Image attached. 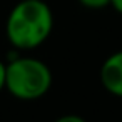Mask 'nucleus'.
Instances as JSON below:
<instances>
[{
    "label": "nucleus",
    "mask_w": 122,
    "mask_h": 122,
    "mask_svg": "<svg viewBox=\"0 0 122 122\" xmlns=\"http://www.w3.org/2000/svg\"><path fill=\"white\" fill-rule=\"evenodd\" d=\"M54 14L45 0H20L5 22V35L17 50H34L52 34Z\"/></svg>",
    "instance_id": "obj_1"
},
{
    "label": "nucleus",
    "mask_w": 122,
    "mask_h": 122,
    "mask_svg": "<svg viewBox=\"0 0 122 122\" xmlns=\"http://www.w3.org/2000/svg\"><path fill=\"white\" fill-rule=\"evenodd\" d=\"M54 122H87V120L77 114H65V115H60L59 119H55Z\"/></svg>",
    "instance_id": "obj_5"
},
{
    "label": "nucleus",
    "mask_w": 122,
    "mask_h": 122,
    "mask_svg": "<svg viewBox=\"0 0 122 122\" xmlns=\"http://www.w3.org/2000/svg\"><path fill=\"white\" fill-rule=\"evenodd\" d=\"M52 70L35 57H17L7 64L5 89L19 100H37L52 87Z\"/></svg>",
    "instance_id": "obj_2"
},
{
    "label": "nucleus",
    "mask_w": 122,
    "mask_h": 122,
    "mask_svg": "<svg viewBox=\"0 0 122 122\" xmlns=\"http://www.w3.org/2000/svg\"><path fill=\"white\" fill-rule=\"evenodd\" d=\"M99 79L109 94L122 99V50L110 54L102 62Z\"/></svg>",
    "instance_id": "obj_3"
},
{
    "label": "nucleus",
    "mask_w": 122,
    "mask_h": 122,
    "mask_svg": "<svg viewBox=\"0 0 122 122\" xmlns=\"http://www.w3.org/2000/svg\"><path fill=\"white\" fill-rule=\"evenodd\" d=\"M5 75H7V65L0 60V92L5 89Z\"/></svg>",
    "instance_id": "obj_6"
},
{
    "label": "nucleus",
    "mask_w": 122,
    "mask_h": 122,
    "mask_svg": "<svg viewBox=\"0 0 122 122\" xmlns=\"http://www.w3.org/2000/svg\"><path fill=\"white\" fill-rule=\"evenodd\" d=\"M110 7H112L119 15H122V0H110Z\"/></svg>",
    "instance_id": "obj_7"
},
{
    "label": "nucleus",
    "mask_w": 122,
    "mask_h": 122,
    "mask_svg": "<svg viewBox=\"0 0 122 122\" xmlns=\"http://www.w3.org/2000/svg\"><path fill=\"white\" fill-rule=\"evenodd\" d=\"M77 2L89 10H102L105 7H110V0H77Z\"/></svg>",
    "instance_id": "obj_4"
}]
</instances>
